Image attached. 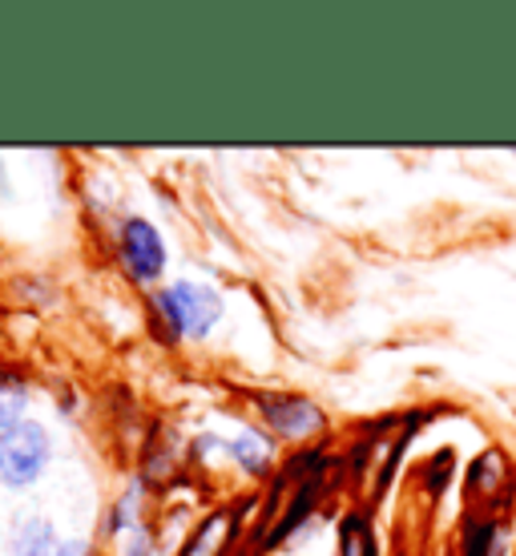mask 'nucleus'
Returning a JSON list of instances; mask_svg holds the SVG:
<instances>
[{"instance_id":"obj_1","label":"nucleus","mask_w":516,"mask_h":556,"mask_svg":"<svg viewBox=\"0 0 516 556\" xmlns=\"http://www.w3.org/2000/svg\"><path fill=\"white\" fill-rule=\"evenodd\" d=\"M223 294L210 282H194V278H178L162 291L150 294V315H154V331L166 343L178 339H206L218 319H223Z\"/></svg>"},{"instance_id":"obj_2","label":"nucleus","mask_w":516,"mask_h":556,"mask_svg":"<svg viewBox=\"0 0 516 556\" xmlns=\"http://www.w3.org/2000/svg\"><path fill=\"white\" fill-rule=\"evenodd\" d=\"M53 459V435L41 419H21L0 431V484L21 492L45 476Z\"/></svg>"},{"instance_id":"obj_3","label":"nucleus","mask_w":516,"mask_h":556,"mask_svg":"<svg viewBox=\"0 0 516 556\" xmlns=\"http://www.w3.org/2000/svg\"><path fill=\"white\" fill-rule=\"evenodd\" d=\"M117 254H122V266L134 282H158L166 275V238L150 218H126L122 230H117Z\"/></svg>"},{"instance_id":"obj_4","label":"nucleus","mask_w":516,"mask_h":556,"mask_svg":"<svg viewBox=\"0 0 516 556\" xmlns=\"http://www.w3.org/2000/svg\"><path fill=\"white\" fill-rule=\"evenodd\" d=\"M254 407H259V416L270 424V428L287 435V440H311L315 431H323L327 416H323V407L307 395H291V391H259L254 395Z\"/></svg>"},{"instance_id":"obj_5","label":"nucleus","mask_w":516,"mask_h":556,"mask_svg":"<svg viewBox=\"0 0 516 556\" xmlns=\"http://www.w3.org/2000/svg\"><path fill=\"white\" fill-rule=\"evenodd\" d=\"M226 456L235 459L247 476H266L275 464V444L259 428H242L238 435L226 440Z\"/></svg>"},{"instance_id":"obj_6","label":"nucleus","mask_w":516,"mask_h":556,"mask_svg":"<svg viewBox=\"0 0 516 556\" xmlns=\"http://www.w3.org/2000/svg\"><path fill=\"white\" fill-rule=\"evenodd\" d=\"M61 536H56L53 520L45 516H25L9 536V556H56Z\"/></svg>"},{"instance_id":"obj_7","label":"nucleus","mask_w":516,"mask_h":556,"mask_svg":"<svg viewBox=\"0 0 516 556\" xmlns=\"http://www.w3.org/2000/svg\"><path fill=\"white\" fill-rule=\"evenodd\" d=\"M28 400H33V391H28V379L16 371V367H0V431L28 419Z\"/></svg>"},{"instance_id":"obj_8","label":"nucleus","mask_w":516,"mask_h":556,"mask_svg":"<svg viewBox=\"0 0 516 556\" xmlns=\"http://www.w3.org/2000/svg\"><path fill=\"white\" fill-rule=\"evenodd\" d=\"M138 504H141V488H129L122 501L113 504L110 513V532H129L138 529Z\"/></svg>"},{"instance_id":"obj_9","label":"nucleus","mask_w":516,"mask_h":556,"mask_svg":"<svg viewBox=\"0 0 516 556\" xmlns=\"http://www.w3.org/2000/svg\"><path fill=\"white\" fill-rule=\"evenodd\" d=\"M154 553V541H150V532L141 529H129L126 532V544H122V556H150Z\"/></svg>"},{"instance_id":"obj_10","label":"nucleus","mask_w":516,"mask_h":556,"mask_svg":"<svg viewBox=\"0 0 516 556\" xmlns=\"http://www.w3.org/2000/svg\"><path fill=\"white\" fill-rule=\"evenodd\" d=\"M56 556H93V544L89 541H61Z\"/></svg>"}]
</instances>
